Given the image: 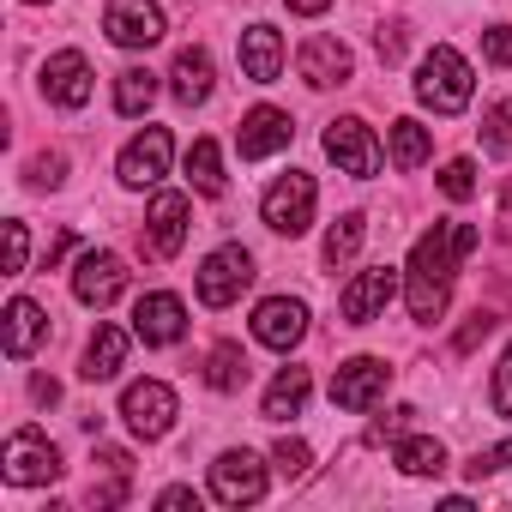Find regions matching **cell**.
Wrapping results in <instances>:
<instances>
[{
  "label": "cell",
  "mask_w": 512,
  "mask_h": 512,
  "mask_svg": "<svg viewBox=\"0 0 512 512\" xmlns=\"http://www.w3.org/2000/svg\"><path fill=\"white\" fill-rule=\"evenodd\" d=\"M476 229L470 223H434L428 235H416V247H410V266H404V302H410V314L422 320V326H434L440 314H446V302H452V278H458V260H470L476 253Z\"/></svg>",
  "instance_id": "cell-1"
},
{
  "label": "cell",
  "mask_w": 512,
  "mask_h": 512,
  "mask_svg": "<svg viewBox=\"0 0 512 512\" xmlns=\"http://www.w3.org/2000/svg\"><path fill=\"white\" fill-rule=\"evenodd\" d=\"M470 91H476V73H470V61H464L458 49L434 43V49L422 55V67H416V97H422L434 115H458V109L470 103Z\"/></svg>",
  "instance_id": "cell-2"
},
{
  "label": "cell",
  "mask_w": 512,
  "mask_h": 512,
  "mask_svg": "<svg viewBox=\"0 0 512 512\" xmlns=\"http://www.w3.org/2000/svg\"><path fill=\"white\" fill-rule=\"evenodd\" d=\"M266 488H272L266 458L247 446H235L211 464V500H223V506H253V500H266Z\"/></svg>",
  "instance_id": "cell-3"
},
{
  "label": "cell",
  "mask_w": 512,
  "mask_h": 512,
  "mask_svg": "<svg viewBox=\"0 0 512 512\" xmlns=\"http://www.w3.org/2000/svg\"><path fill=\"white\" fill-rule=\"evenodd\" d=\"M314 175H302V169H290V175H278L272 187H266V199H260V211H266V223L278 229V235H308V223H314Z\"/></svg>",
  "instance_id": "cell-4"
},
{
  "label": "cell",
  "mask_w": 512,
  "mask_h": 512,
  "mask_svg": "<svg viewBox=\"0 0 512 512\" xmlns=\"http://www.w3.org/2000/svg\"><path fill=\"white\" fill-rule=\"evenodd\" d=\"M398 290H404V272H392V266H368V272H356V278L344 284V296H338L344 326H374V320L392 308Z\"/></svg>",
  "instance_id": "cell-5"
},
{
  "label": "cell",
  "mask_w": 512,
  "mask_h": 512,
  "mask_svg": "<svg viewBox=\"0 0 512 512\" xmlns=\"http://www.w3.org/2000/svg\"><path fill=\"white\" fill-rule=\"evenodd\" d=\"M253 284V253L247 247H217V253H205V266H199V302L205 308H229V302H241V290Z\"/></svg>",
  "instance_id": "cell-6"
},
{
  "label": "cell",
  "mask_w": 512,
  "mask_h": 512,
  "mask_svg": "<svg viewBox=\"0 0 512 512\" xmlns=\"http://www.w3.org/2000/svg\"><path fill=\"white\" fill-rule=\"evenodd\" d=\"M55 476H61L55 440H49L43 428H19V434L7 440V482H13V488H43V482H55Z\"/></svg>",
  "instance_id": "cell-7"
},
{
  "label": "cell",
  "mask_w": 512,
  "mask_h": 512,
  "mask_svg": "<svg viewBox=\"0 0 512 512\" xmlns=\"http://www.w3.org/2000/svg\"><path fill=\"white\" fill-rule=\"evenodd\" d=\"M326 157H332L344 175H356V181L380 175V139H374V127L356 121V115H344V121L326 127Z\"/></svg>",
  "instance_id": "cell-8"
},
{
  "label": "cell",
  "mask_w": 512,
  "mask_h": 512,
  "mask_svg": "<svg viewBox=\"0 0 512 512\" xmlns=\"http://www.w3.org/2000/svg\"><path fill=\"white\" fill-rule=\"evenodd\" d=\"M121 416H127V428H133L139 440H163V434L175 428V392H169L163 380H133V386L121 392Z\"/></svg>",
  "instance_id": "cell-9"
},
{
  "label": "cell",
  "mask_w": 512,
  "mask_h": 512,
  "mask_svg": "<svg viewBox=\"0 0 512 512\" xmlns=\"http://www.w3.org/2000/svg\"><path fill=\"white\" fill-rule=\"evenodd\" d=\"M169 157H175L169 127H145L139 139H127V151H121L115 175H121V187H157V181L169 175Z\"/></svg>",
  "instance_id": "cell-10"
},
{
  "label": "cell",
  "mask_w": 512,
  "mask_h": 512,
  "mask_svg": "<svg viewBox=\"0 0 512 512\" xmlns=\"http://www.w3.org/2000/svg\"><path fill=\"white\" fill-rule=\"evenodd\" d=\"M392 386V368L380 356H350L338 374H332V404L338 410H374Z\"/></svg>",
  "instance_id": "cell-11"
},
{
  "label": "cell",
  "mask_w": 512,
  "mask_h": 512,
  "mask_svg": "<svg viewBox=\"0 0 512 512\" xmlns=\"http://www.w3.org/2000/svg\"><path fill=\"white\" fill-rule=\"evenodd\" d=\"M103 31L115 49H151L163 37V7L157 0H109L103 7Z\"/></svg>",
  "instance_id": "cell-12"
},
{
  "label": "cell",
  "mask_w": 512,
  "mask_h": 512,
  "mask_svg": "<svg viewBox=\"0 0 512 512\" xmlns=\"http://www.w3.org/2000/svg\"><path fill=\"white\" fill-rule=\"evenodd\" d=\"M290 139H296V121H290L284 109H272V103L247 109V115H241V127H235V151H241V163H260V157L284 151Z\"/></svg>",
  "instance_id": "cell-13"
},
{
  "label": "cell",
  "mask_w": 512,
  "mask_h": 512,
  "mask_svg": "<svg viewBox=\"0 0 512 512\" xmlns=\"http://www.w3.org/2000/svg\"><path fill=\"white\" fill-rule=\"evenodd\" d=\"M181 332H187L181 296H169V290L139 296V308H133V338H145L151 350H169V344H181Z\"/></svg>",
  "instance_id": "cell-14"
},
{
  "label": "cell",
  "mask_w": 512,
  "mask_h": 512,
  "mask_svg": "<svg viewBox=\"0 0 512 512\" xmlns=\"http://www.w3.org/2000/svg\"><path fill=\"white\" fill-rule=\"evenodd\" d=\"M253 338H260L266 350H296L308 338V308L296 296H266L260 308H253Z\"/></svg>",
  "instance_id": "cell-15"
},
{
  "label": "cell",
  "mask_w": 512,
  "mask_h": 512,
  "mask_svg": "<svg viewBox=\"0 0 512 512\" xmlns=\"http://www.w3.org/2000/svg\"><path fill=\"white\" fill-rule=\"evenodd\" d=\"M187 217H193L187 193H157L151 199V211H145V247H151V260H175V253H181Z\"/></svg>",
  "instance_id": "cell-16"
},
{
  "label": "cell",
  "mask_w": 512,
  "mask_h": 512,
  "mask_svg": "<svg viewBox=\"0 0 512 512\" xmlns=\"http://www.w3.org/2000/svg\"><path fill=\"white\" fill-rule=\"evenodd\" d=\"M127 290V260H121V253H85V260H79V272H73V296L85 302V308H109L115 296Z\"/></svg>",
  "instance_id": "cell-17"
},
{
  "label": "cell",
  "mask_w": 512,
  "mask_h": 512,
  "mask_svg": "<svg viewBox=\"0 0 512 512\" xmlns=\"http://www.w3.org/2000/svg\"><path fill=\"white\" fill-rule=\"evenodd\" d=\"M43 91H49V103H61V109H85V103H91V61H85L79 49L49 55V67H43Z\"/></svg>",
  "instance_id": "cell-18"
},
{
  "label": "cell",
  "mask_w": 512,
  "mask_h": 512,
  "mask_svg": "<svg viewBox=\"0 0 512 512\" xmlns=\"http://www.w3.org/2000/svg\"><path fill=\"white\" fill-rule=\"evenodd\" d=\"M296 67H302V79L314 85V91H332V85H344L350 79V49L338 43V37H308L302 43V55H296Z\"/></svg>",
  "instance_id": "cell-19"
},
{
  "label": "cell",
  "mask_w": 512,
  "mask_h": 512,
  "mask_svg": "<svg viewBox=\"0 0 512 512\" xmlns=\"http://www.w3.org/2000/svg\"><path fill=\"white\" fill-rule=\"evenodd\" d=\"M241 73L253 85H278V73H284V37L272 25H247L241 31Z\"/></svg>",
  "instance_id": "cell-20"
},
{
  "label": "cell",
  "mask_w": 512,
  "mask_h": 512,
  "mask_svg": "<svg viewBox=\"0 0 512 512\" xmlns=\"http://www.w3.org/2000/svg\"><path fill=\"white\" fill-rule=\"evenodd\" d=\"M169 91H175L181 109H199L211 97V55L205 49H181L175 67H169Z\"/></svg>",
  "instance_id": "cell-21"
},
{
  "label": "cell",
  "mask_w": 512,
  "mask_h": 512,
  "mask_svg": "<svg viewBox=\"0 0 512 512\" xmlns=\"http://www.w3.org/2000/svg\"><path fill=\"white\" fill-rule=\"evenodd\" d=\"M43 332H49V320H43V308H37L31 296H13V302H7V356H13V362H25V356H37V344H43Z\"/></svg>",
  "instance_id": "cell-22"
},
{
  "label": "cell",
  "mask_w": 512,
  "mask_h": 512,
  "mask_svg": "<svg viewBox=\"0 0 512 512\" xmlns=\"http://www.w3.org/2000/svg\"><path fill=\"white\" fill-rule=\"evenodd\" d=\"M121 368H127V332H121V326H97L91 344H85V368H79V374H85L91 386H103V380H115Z\"/></svg>",
  "instance_id": "cell-23"
},
{
  "label": "cell",
  "mask_w": 512,
  "mask_h": 512,
  "mask_svg": "<svg viewBox=\"0 0 512 512\" xmlns=\"http://www.w3.org/2000/svg\"><path fill=\"white\" fill-rule=\"evenodd\" d=\"M308 392H314L308 368H284V374L266 386V404H260V416H266V422H290V416H302V410H308Z\"/></svg>",
  "instance_id": "cell-24"
},
{
  "label": "cell",
  "mask_w": 512,
  "mask_h": 512,
  "mask_svg": "<svg viewBox=\"0 0 512 512\" xmlns=\"http://www.w3.org/2000/svg\"><path fill=\"white\" fill-rule=\"evenodd\" d=\"M392 458H398L404 476H440V470H446V446H440L434 434H404Z\"/></svg>",
  "instance_id": "cell-25"
},
{
  "label": "cell",
  "mask_w": 512,
  "mask_h": 512,
  "mask_svg": "<svg viewBox=\"0 0 512 512\" xmlns=\"http://www.w3.org/2000/svg\"><path fill=\"white\" fill-rule=\"evenodd\" d=\"M362 235H368V217L362 211H344L332 229H326V266H350L362 253Z\"/></svg>",
  "instance_id": "cell-26"
},
{
  "label": "cell",
  "mask_w": 512,
  "mask_h": 512,
  "mask_svg": "<svg viewBox=\"0 0 512 512\" xmlns=\"http://www.w3.org/2000/svg\"><path fill=\"white\" fill-rule=\"evenodd\" d=\"M157 103V73L151 67H127L121 79H115V109L121 115H145Z\"/></svg>",
  "instance_id": "cell-27"
},
{
  "label": "cell",
  "mask_w": 512,
  "mask_h": 512,
  "mask_svg": "<svg viewBox=\"0 0 512 512\" xmlns=\"http://www.w3.org/2000/svg\"><path fill=\"white\" fill-rule=\"evenodd\" d=\"M428 151H434V139H428V127L422 121H392V163L398 169H422L428 163Z\"/></svg>",
  "instance_id": "cell-28"
},
{
  "label": "cell",
  "mask_w": 512,
  "mask_h": 512,
  "mask_svg": "<svg viewBox=\"0 0 512 512\" xmlns=\"http://www.w3.org/2000/svg\"><path fill=\"white\" fill-rule=\"evenodd\" d=\"M205 386H211V392H241V386H247V356H241V344H217V350H211Z\"/></svg>",
  "instance_id": "cell-29"
},
{
  "label": "cell",
  "mask_w": 512,
  "mask_h": 512,
  "mask_svg": "<svg viewBox=\"0 0 512 512\" xmlns=\"http://www.w3.org/2000/svg\"><path fill=\"white\" fill-rule=\"evenodd\" d=\"M187 181L199 187V193H223V157H217V145L211 139H193V151H187Z\"/></svg>",
  "instance_id": "cell-30"
},
{
  "label": "cell",
  "mask_w": 512,
  "mask_h": 512,
  "mask_svg": "<svg viewBox=\"0 0 512 512\" xmlns=\"http://www.w3.org/2000/svg\"><path fill=\"white\" fill-rule=\"evenodd\" d=\"M482 151H488V157H512V97H500V103L482 115Z\"/></svg>",
  "instance_id": "cell-31"
},
{
  "label": "cell",
  "mask_w": 512,
  "mask_h": 512,
  "mask_svg": "<svg viewBox=\"0 0 512 512\" xmlns=\"http://www.w3.org/2000/svg\"><path fill=\"white\" fill-rule=\"evenodd\" d=\"M440 193H446V199H470V193H476V163H470V157H452V163L440 169Z\"/></svg>",
  "instance_id": "cell-32"
},
{
  "label": "cell",
  "mask_w": 512,
  "mask_h": 512,
  "mask_svg": "<svg viewBox=\"0 0 512 512\" xmlns=\"http://www.w3.org/2000/svg\"><path fill=\"white\" fill-rule=\"evenodd\" d=\"M272 464H278V476H308L314 452H308V440H278L272 446Z\"/></svg>",
  "instance_id": "cell-33"
},
{
  "label": "cell",
  "mask_w": 512,
  "mask_h": 512,
  "mask_svg": "<svg viewBox=\"0 0 512 512\" xmlns=\"http://www.w3.org/2000/svg\"><path fill=\"white\" fill-rule=\"evenodd\" d=\"M512 464V440H500V446H488V452H476L464 470H470V482H482V476H494V470H506Z\"/></svg>",
  "instance_id": "cell-34"
},
{
  "label": "cell",
  "mask_w": 512,
  "mask_h": 512,
  "mask_svg": "<svg viewBox=\"0 0 512 512\" xmlns=\"http://www.w3.org/2000/svg\"><path fill=\"white\" fill-rule=\"evenodd\" d=\"M494 416H506L512 422V344H506V356H500V368H494Z\"/></svg>",
  "instance_id": "cell-35"
},
{
  "label": "cell",
  "mask_w": 512,
  "mask_h": 512,
  "mask_svg": "<svg viewBox=\"0 0 512 512\" xmlns=\"http://www.w3.org/2000/svg\"><path fill=\"white\" fill-rule=\"evenodd\" d=\"M482 55H488L494 67H512V25H488V31H482Z\"/></svg>",
  "instance_id": "cell-36"
},
{
  "label": "cell",
  "mask_w": 512,
  "mask_h": 512,
  "mask_svg": "<svg viewBox=\"0 0 512 512\" xmlns=\"http://www.w3.org/2000/svg\"><path fill=\"white\" fill-rule=\"evenodd\" d=\"M25 260H31V235L25 223H7V272H25Z\"/></svg>",
  "instance_id": "cell-37"
},
{
  "label": "cell",
  "mask_w": 512,
  "mask_h": 512,
  "mask_svg": "<svg viewBox=\"0 0 512 512\" xmlns=\"http://www.w3.org/2000/svg\"><path fill=\"white\" fill-rule=\"evenodd\" d=\"M61 169H67V157H61V151L31 157V181H37V187H61Z\"/></svg>",
  "instance_id": "cell-38"
},
{
  "label": "cell",
  "mask_w": 512,
  "mask_h": 512,
  "mask_svg": "<svg viewBox=\"0 0 512 512\" xmlns=\"http://www.w3.org/2000/svg\"><path fill=\"white\" fill-rule=\"evenodd\" d=\"M374 43H380V61H398V55H404V25H380Z\"/></svg>",
  "instance_id": "cell-39"
},
{
  "label": "cell",
  "mask_w": 512,
  "mask_h": 512,
  "mask_svg": "<svg viewBox=\"0 0 512 512\" xmlns=\"http://www.w3.org/2000/svg\"><path fill=\"white\" fill-rule=\"evenodd\" d=\"M488 332H494V314H476V320H470V326L458 332V350H476V344H482Z\"/></svg>",
  "instance_id": "cell-40"
},
{
  "label": "cell",
  "mask_w": 512,
  "mask_h": 512,
  "mask_svg": "<svg viewBox=\"0 0 512 512\" xmlns=\"http://www.w3.org/2000/svg\"><path fill=\"white\" fill-rule=\"evenodd\" d=\"M410 416H416V410H392V416H380V422H374V434H380V440H386V434H392V440H404Z\"/></svg>",
  "instance_id": "cell-41"
},
{
  "label": "cell",
  "mask_w": 512,
  "mask_h": 512,
  "mask_svg": "<svg viewBox=\"0 0 512 512\" xmlns=\"http://www.w3.org/2000/svg\"><path fill=\"white\" fill-rule=\"evenodd\" d=\"M157 506H193V512H199V494H193V488H163Z\"/></svg>",
  "instance_id": "cell-42"
},
{
  "label": "cell",
  "mask_w": 512,
  "mask_h": 512,
  "mask_svg": "<svg viewBox=\"0 0 512 512\" xmlns=\"http://www.w3.org/2000/svg\"><path fill=\"white\" fill-rule=\"evenodd\" d=\"M284 7H290V13H302V19H320L332 0H284Z\"/></svg>",
  "instance_id": "cell-43"
},
{
  "label": "cell",
  "mask_w": 512,
  "mask_h": 512,
  "mask_svg": "<svg viewBox=\"0 0 512 512\" xmlns=\"http://www.w3.org/2000/svg\"><path fill=\"white\" fill-rule=\"evenodd\" d=\"M31 392H37V404H55V398H61V386H55V380H37Z\"/></svg>",
  "instance_id": "cell-44"
},
{
  "label": "cell",
  "mask_w": 512,
  "mask_h": 512,
  "mask_svg": "<svg viewBox=\"0 0 512 512\" xmlns=\"http://www.w3.org/2000/svg\"><path fill=\"white\" fill-rule=\"evenodd\" d=\"M500 223H506V229H512V193H506V199H500Z\"/></svg>",
  "instance_id": "cell-45"
},
{
  "label": "cell",
  "mask_w": 512,
  "mask_h": 512,
  "mask_svg": "<svg viewBox=\"0 0 512 512\" xmlns=\"http://www.w3.org/2000/svg\"><path fill=\"white\" fill-rule=\"evenodd\" d=\"M25 7H37V0H25Z\"/></svg>",
  "instance_id": "cell-46"
}]
</instances>
